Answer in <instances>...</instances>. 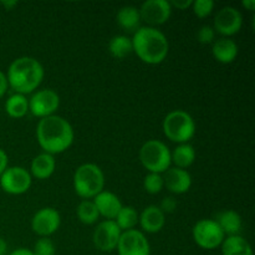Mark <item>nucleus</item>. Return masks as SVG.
Segmentation results:
<instances>
[{
    "label": "nucleus",
    "mask_w": 255,
    "mask_h": 255,
    "mask_svg": "<svg viewBox=\"0 0 255 255\" xmlns=\"http://www.w3.org/2000/svg\"><path fill=\"white\" fill-rule=\"evenodd\" d=\"M9 255H34L31 249L27 248H17L15 251H12Z\"/></svg>",
    "instance_id": "nucleus-36"
},
{
    "label": "nucleus",
    "mask_w": 255,
    "mask_h": 255,
    "mask_svg": "<svg viewBox=\"0 0 255 255\" xmlns=\"http://www.w3.org/2000/svg\"><path fill=\"white\" fill-rule=\"evenodd\" d=\"M76 214L79 221L86 226H92L100 218L96 206L91 199H82L76 208Z\"/></svg>",
    "instance_id": "nucleus-27"
},
{
    "label": "nucleus",
    "mask_w": 255,
    "mask_h": 255,
    "mask_svg": "<svg viewBox=\"0 0 255 255\" xmlns=\"http://www.w3.org/2000/svg\"><path fill=\"white\" fill-rule=\"evenodd\" d=\"M1 5H2V6H4L6 10H11L12 7L16 6L17 2H16V1H2Z\"/></svg>",
    "instance_id": "nucleus-39"
},
{
    "label": "nucleus",
    "mask_w": 255,
    "mask_h": 255,
    "mask_svg": "<svg viewBox=\"0 0 255 255\" xmlns=\"http://www.w3.org/2000/svg\"><path fill=\"white\" fill-rule=\"evenodd\" d=\"M60 107V96L52 89H42L32 92L29 99V112L32 116L39 117L40 120L45 117L56 115L55 112Z\"/></svg>",
    "instance_id": "nucleus-9"
},
{
    "label": "nucleus",
    "mask_w": 255,
    "mask_h": 255,
    "mask_svg": "<svg viewBox=\"0 0 255 255\" xmlns=\"http://www.w3.org/2000/svg\"><path fill=\"white\" fill-rule=\"evenodd\" d=\"M92 202L96 206L97 212H99L100 217H104L107 221H115L119 212L121 211L122 202L119 197L115 193L110 191H102L101 193L97 194Z\"/></svg>",
    "instance_id": "nucleus-16"
},
{
    "label": "nucleus",
    "mask_w": 255,
    "mask_h": 255,
    "mask_svg": "<svg viewBox=\"0 0 255 255\" xmlns=\"http://www.w3.org/2000/svg\"><path fill=\"white\" fill-rule=\"evenodd\" d=\"M0 255H9L7 254V244L4 239L0 237Z\"/></svg>",
    "instance_id": "nucleus-38"
},
{
    "label": "nucleus",
    "mask_w": 255,
    "mask_h": 255,
    "mask_svg": "<svg viewBox=\"0 0 255 255\" xmlns=\"http://www.w3.org/2000/svg\"><path fill=\"white\" fill-rule=\"evenodd\" d=\"M214 221L218 224L219 228L222 229L224 236L227 237L238 236L242 226H243L242 217L236 211H232V209H227V211L218 213Z\"/></svg>",
    "instance_id": "nucleus-20"
},
{
    "label": "nucleus",
    "mask_w": 255,
    "mask_h": 255,
    "mask_svg": "<svg viewBox=\"0 0 255 255\" xmlns=\"http://www.w3.org/2000/svg\"><path fill=\"white\" fill-rule=\"evenodd\" d=\"M133 52L147 65H158L166 60L169 52V42L161 30L151 26H141L132 37Z\"/></svg>",
    "instance_id": "nucleus-3"
},
{
    "label": "nucleus",
    "mask_w": 255,
    "mask_h": 255,
    "mask_svg": "<svg viewBox=\"0 0 255 255\" xmlns=\"http://www.w3.org/2000/svg\"><path fill=\"white\" fill-rule=\"evenodd\" d=\"M138 212L131 206H124L115 218V223L122 232L132 231L138 224Z\"/></svg>",
    "instance_id": "nucleus-26"
},
{
    "label": "nucleus",
    "mask_w": 255,
    "mask_h": 255,
    "mask_svg": "<svg viewBox=\"0 0 255 255\" xmlns=\"http://www.w3.org/2000/svg\"><path fill=\"white\" fill-rule=\"evenodd\" d=\"M171 161L174 167L187 169L196 161V149L191 143H181L171 152Z\"/></svg>",
    "instance_id": "nucleus-23"
},
{
    "label": "nucleus",
    "mask_w": 255,
    "mask_h": 255,
    "mask_svg": "<svg viewBox=\"0 0 255 255\" xmlns=\"http://www.w3.org/2000/svg\"><path fill=\"white\" fill-rule=\"evenodd\" d=\"M32 183V177L29 171L20 166L7 167L0 176V188L11 196L26 193Z\"/></svg>",
    "instance_id": "nucleus-8"
},
{
    "label": "nucleus",
    "mask_w": 255,
    "mask_h": 255,
    "mask_svg": "<svg viewBox=\"0 0 255 255\" xmlns=\"http://www.w3.org/2000/svg\"><path fill=\"white\" fill-rule=\"evenodd\" d=\"M138 10L142 21L151 27L163 25L168 21L172 15L171 2L167 0H147Z\"/></svg>",
    "instance_id": "nucleus-14"
},
{
    "label": "nucleus",
    "mask_w": 255,
    "mask_h": 255,
    "mask_svg": "<svg viewBox=\"0 0 255 255\" xmlns=\"http://www.w3.org/2000/svg\"><path fill=\"white\" fill-rule=\"evenodd\" d=\"M139 161L148 173L162 174L171 168V151L164 142L148 139L139 148Z\"/></svg>",
    "instance_id": "nucleus-6"
},
{
    "label": "nucleus",
    "mask_w": 255,
    "mask_h": 255,
    "mask_svg": "<svg viewBox=\"0 0 255 255\" xmlns=\"http://www.w3.org/2000/svg\"><path fill=\"white\" fill-rule=\"evenodd\" d=\"M138 224L141 226L142 231L146 233H158L166 224V214L159 209L158 206L152 204L141 212L138 217Z\"/></svg>",
    "instance_id": "nucleus-17"
},
{
    "label": "nucleus",
    "mask_w": 255,
    "mask_h": 255,
    "mask_svg": "<svg viewBox=\"0 0 255 255\" xmlns=\"http://www.w3.org/2000/svg\"><path fill=\"white\" fill-rule=\"evenodd\" d=\"M7 89H9V86H7L6 76H5L4 72L0 71V100H1V97L6 94Z\"/></svg>",
    "instance_id": "nucleus-35"
},
{
    "label": "nucleus",
    "mask_w": 255,
    "mask_h": 255,
    "mask_svg": "<svg viewBox=\"0 0 255 255\" xmlns=\"http://www.w3.org/2000/svg\"><path fill=\"white\" fill-rule=\"evenodd\" d=\"M222 255H254L252 246L242 236L226 237L221 246Z\"/></svg>",
    "instance_id": "nucleus-22"
},
{
    "label": "nucleus",
    "mask_w": 255,
    "mask_h": 255,
    "mask_svg": "<svg viewBox=\"0 0 255 255\" xmlns=\"http://www.w3.org/2000/svg\"><path fill=\"white\" fill-rule=\"evenodd\" d=\"M143 188L148 194H158L164 188L163 176L158 173H147L143 178Z\"/></svg>",
    "instance_id": "nucleus-28"
},
{
    "label": "nucleus",
    "mask_w": 255,
    "mask_h": 255,
    "mask_svg": "<svg viewBox=\"0 0 255 255\" xmlns=\"http://www.w3.org/2000/svg\"><path fill=\"white\" fill-rule=\"evenodd\" d=\"M242 5H243L247 10L253 11L255 9V0H244V1H242Z\"/></svg>",
    "instance_id": "nucleus-37"
},
{
    "label": "nucleus",
    "mask_w": 255,
    "mask_h": 255,
    "mask_svg": "<svg viewBox=\"0 0 255 255\" xmlns=\"http://www.w3.org/2000/svg\"><path fill=\"white\" fill-rule=\"evenodd\" d=\"M75 193L82 199H94L105 189L104 171L95 163L77 167L72 178Z\"/></svg>",
    "instance_id": "nucleus-4"
},
{
    "label": "nucleus",
    "mask_w": 255,
    "mask_h": 255,
    "mask_svg": "<svg viewBox=\"0 0 255 255\" xmlns=\"http://www.w3.org/2000/svg\"><path fill=\"white\" fill-rule=\"evenodd\" d=\"M109 51L115 59L121 60L127 57L131 52H133L131 37L126 36V35H116V36L111 37L109 42Z\"/></svg>",
    "instance_id": "nucleus-25"
},
{
    "label": "nucleus",
    "mask_w": 255,
    "mask_h": 255,
    "mask_svg": "<svg viewBox=\"0 0 255 255\" xmlns=\"http://www.w3.org/2000/svg\"><path fill=\"white\" fill-rule=\"evenodd\" d=\"M158 207L164 214L173 213L177 208V202H176V199L172 198V197H166V198L162 199L161 204H159Z\"/></svg>",
    "instance_id": "nucleus-32"
},
{
    "label": "nucleus",
    "mask_w": 255,
    "mask_h": 255,
    "mask_svg": "<svg viewBox=\"0 0 255 255\" xmlns=\"http://www.w3.org/2000/svg\"><path fill=\"white\" fill-rule=\"evenodd\" d=\"M163 133L169 141L176 143H188L196 134V122L188 112L174 110L166 115L162 122Z\"/></svg>",
    "instance_id": "nucleus-5"
},
{
    "label": "nucleus",
    "mask_w": 255,
    "mask_h": 255,
    "mask_svg": "<svg viewBox=\"0 0 255 255\" xmlns=\"http://www.w3.org/2000/svg\"><path fill=\"white\" fill-rule=\"evenodd\" d=\"M36 139L45 153L59 154L69 149L75 139L71 124L59 115L41 119L36 127Z\"/></svg>",
    "instance_id": "nucleus-1"
},
{
    "label": "nucleus",
    "mask_w": 255,
    "mask_h": 255,
    "mask_svg": "<svg viewBox=\"0 0 255 255\" xmlns=\"http://www.w3.org/2000/svg\"><path fill=\"white\" fill-rule=\"evenodd\" d=\"M243 26V15L237 7L224 6L214 16L213 29L224 37H231L241 31Z\"/></svg>",
    "instance_id": "nucleus-10"
},
{
    "label": "nucleus",
    "mask_w": 255,
    "mask_h": 255,
    "mask_svg": "<svg viewBox=\"0 0 255 255\" xmlns=\"http://www.w3.org/2000/svg\"><path fill=\"white\" fill-rule=\"evenodd\" d=\"M31 251L34 255H55L56 247L50 238H39Z\"/></svg>",
    "instance_id": "nucleus-30"
},
{
    "label": "nucleus",
    "mask_w": 255,
    "mask_h": 255,
    "mask_svg": "<svg viewBox=\"0 0 255 255\" xmlns=\"http://www.w3.org/2000/svg\"><path fill=\"white\" fill-rule=\"evenodd\" d=\"M55 169H56V161H55L54 156L45 153V152L34 157L31 164H30V174H31V177L40 179V181L49 179L54 174Z\"/></svg>",
    "instance_id": "nucleus-19"
},
{
    "label": "nucleus",
    "mask_w": 255,
    "mask_h": 255,
    "mask_svg": "<svg viewBox=\"0 0 255 255\" xmlns=\"http://www.w3.org/2000/svg\"><path fill=\"white\" fill-rule=\"evenodd\" d=\"M7 164H9V157H7L6 152L2 148H0V176L2 174V172L7 168Z\"/></svg>",
    "instance_id": "nucleus-34"
},
{
    "label": "nucleus",
    "mask_w": 255,
    "mask_h": 255,
    "mask_svg": "<svg viewBox=\"0 0 255 255\" xmlns=\"http://www.w3.org/2000/svg\"><path fill=\"white\" fill-rule=\"evenodd\" d=\"M239 47L231 37H222L212 45V55L218 62L224 65L232 64L237 59Z\"/></svg>",
    "instance_id": "nucleus-18"
},
{
    "label": "nucleus",
    "mask_w": 255,
    "mask_h": 255,
    "mask_svg": "<svg viewBox=\"0 0 255 255\" xmlns=\"http://www.w3.org/2000/svg\"><path fill=\"white\" fill-rule=\"evenodd\" d=\"M214 37H216V31H214L213 26H209V25H203L199 27L198 32H197V40L202 45L213 44Z\"/></svg>",
    "instance_id": "nucleus-31"
},
{
    "label": "nucleus",
    "mask_w": 255,
    "mask_h": 255,
    "mask_svg": "<svg viewBox=\"0 0 255 255\" xmlns=\"http://www.w3.org/2000/svg\"><path fill=\"white\" fill-rule=\"evenodd\" d=\"M7 86L14 90L15 94H32L37 90L45 76V70L41 62L31 56H21L15 59L9 65L6 74Z\"/></svg>",
    "instance_id": "nucleus-2"
},
{
    "label": "nucleus",
    "mask_w": 255,
    "mask_h": 255,
    "mask_svg": "<svg viewBox=\"0 0 255 255\" xmlns=\"http://www.w3.org/2000/svg\"><path fill=\"white\" fill-rule=\"evenodd\" d=\"M5 112L11 119H22L29 112V99L25 95H11L5 101Z\"/></svg>",
    "instance_id": "nucleus-24"
},
{
    "label": "nucleus",
    "mask_w": 255,
    "mask_h": 255,
    "mask_svg": "<svg viewBox=\"0 0 255 255\" xmlns=\"http://www.w3.org/2000/svg\"><path fill=\"white\" fill-rule=\"evenodd\" d=\"M116 251L119 255H151V246L143 232L132 229L122 232Z\"/></svg>",
    "instance_id": "nucleus-13"
},
{
    "label": "nucleus",
    "mask_w": 255,
    "mask_h": 255,
    "mask_svg": "<svg viewBox=\"0 0 255 255\" xmlns=\"http://www.w3.org/2000/svg\"><path fill=\"white\" fill-rule=\"evenodd\" d=\"M122 231L119 228L115 221H107L97 224L96 229L92 234V242L94 246L104 253H111L117 248L120 237H121Z\"/></svg>",
    "instance_id": "nucleus-11"
},
{
    "label": "nucleus",
    "mask_w": 255,
    "mask_h": 255,
    "mask_svg": "<svg viewBox=\"0 0 255 255\" xmlns=\"http://www.w3.org/2000/svg\"><path fill=\"white\" fill-rule=\"evenodd\" d=\"M171 2L172 9L176 7L178 10H186L192 7V4H193V0H174V1H169Z\"/></svg>",
    "instance_id": "nucleus-33"
},
{
    "label": "nucleus",
    "mask_w": 255,
    "mask_h": 255,
    "mask_svg": "<svg viewBox=\"0 0 255 255\" xmlns=\"http://www.w3.org/2000/svg\"><path fill=\"white\" fill-rule=\"evenodd\" d=\"M61 226V216L52 207L39 209L31 219V229L40 238H49L59 231Z\"/></svg>",
    "instance_id": "nucleus-12"
},
{
    "label": "nucleus",
    "mask_w": 255,
    "mask_h": 255,
    "mask_svg": "<svg viewBox=\"0 0 255 255\" xmlns=\"http://www.w3.org/2000/svg\"><path fill=\"white\" fill-rule=\"evenodd\" d=\"M214 1L213 0H196L192 4V9H193L194 15L199 19H206L209 15L213 12L214 9Z\"/></svg>",
    "instance_id": "nucleus-29"
},
{
    "label": "nucleus",
    "mask_w": 255,
    "mask_h": 255,
    "mask_svg": "<svg viewBox=\"0 0 255 255\" xmlns=\"http://www.w3.org/2000/svg\"><path fill=\"white\" fill-rule=\"evenodd\" d=\"M116 21L121 29L126 31H137L141 27V15L138 7L126 5L122 6L116 14Z\"/></svg>",
    "instance_id": "nucleus-21"
},
{
    "label": "nucleus",
    "mask_w": 255,
    "mask_h": 255,
    "mask_svg": "<svg viewBox=\"0 0 255 255\" xmlns=\"http://www.w3.org/2000/svg\"><path fill=\"white\" fill-rule=\"evenodd\" d=\"M192 237L197 246L206 251L219 248L226 238L214 219H201L197 222L192 229Z\"/></svg>",
    "instance_id": "nucleus-7"
},
{
    "label": "nucleus",
    "mask_w": 255,
    "mask_h": 255,
    "mask_svg": "<svg viewBox=\"0 0 255 255\" xmlns=\"http://www.w3.org/2000/svg\"><path fill=\"white\" fill-rule=\"evenodd\" d=\"M163 181L164 187L173 194L187 193L192 187V177L189 172L177 167H172L164 172Z\"/></svg>",
    "instance_id": "nucleus-15"
}]
</instances>
